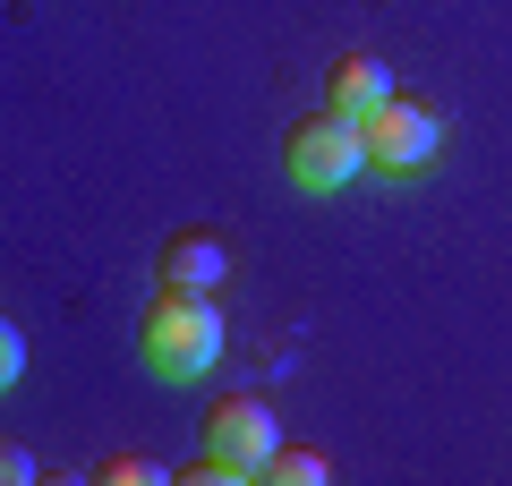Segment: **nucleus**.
Listing matches in <instances>:
<instances>
[{
    "instance_id": "obj_1",
    "label": "nucleus",
    "mask_w": 512,
    "mask_h": 486,
    "mask_svg": "<svg viewBox=\"0 0 512 486\" xmlns=\"http://www.w3.org/2000/svg\"><path fill=\"white\" fill-rule=\"evenodd\" d=\"M137 350H146V367H154V376H171V384L205 376V367L222 359V316H214V299H205V290H163V299L146 307Z\"/></svg>"
},
{
    "instance_id": "obj_2",
    "label": "nucleus",
    "mask_w": 512,
    "mask_h": 486,
    "mask_svg": "<svg viewBox=\"0 0 512 486\" xmlns=\"http://www.w3.org/2000/svg\"><path fill=\"white\" fill-rule=\"evenodd\" d=\"M282 162H291V180L308 188V197H325V188H342V180H359V171H367V137H359L350 111L325 103V111H308V120L291 128Z\"/></svg>"
},
{
    "instance_id": "obj_3",
    "label": "nucleus",
    "mask_w": 512,
    "mask_h": 486,
    "mask_svg": "<svg viewBox=\"0 0 512 486\" xmlns=\"http://www.w3.org/2000/svg\"><path fill=\"white\" fill-rule=\"evenodd\" d=\"M359 137H367V171H427L444 128H436V111H427V103L384 94V103L359 120Z\"/></svg>"
},
{
    "instance_id": "obj_4",
    "label": "nucleus",
    "mask_w": 512,
    "mask_h": 486,
    "mask_svg": "<svg viewBox=\"0 0 512 486\" xmlns=\"http://www.w3.org/2000/svg\"><path fill=\"white\" fill-rule=\"evenodd\" d=\"M274 444H282V427H274V410H265L256 393H231V401H214V418H205V452H222V461H239V469L256 478Z\"/></svg>"
},
{
    "instance_id": "obj_5",
    "label": "nucleus",
    "mask_w": 512,
    "mask_h": 486,
    "mask_svg": "<svg viewBox=\"0 0 512 486\" xmlns=\"http://www.w3.org/2000/svg\"><path fill=\"white\" fill-rule=\"evenodd\" d=\"M384 94H393V69H384L376 52H342V60L325 69V103H333V111H350V120H367Z\"/></svg>"
},
{
    "instance_id": "obj_6",
    "label": "nucleus",
    "mask_w": 512,
    "mask_h": 486,
    "mask_svg": "<svg viewBox=\"0 0 512 486\" xmlns=\"http://www.w3.org/2000/svg\"><path fill=\"white\" fill-rule=\"evenodd\" d=\"M222 273H231V248L214 231H180L163 248V290H214Z\"/></svg>"
},
{
    "instance_id": "obj_7",
    "label": "nucleus",
    "mask_w": 512,
    "mask_h": 486,
    "mask_svg": "<svg viewBox=\"0 0 512 486\" xmlns=\"http://www.w3.org/2000/svg\"><path fill=\"white\" fill-rule=\"evenodd\" d=\"M256 478H265V486H316V478H333V461H325V452H291V444H274Z\"/></svg>"
},
{
    "instance_id": "obj_8",
    "label": "nucleus",
    "mask_w": 512,
    "mask_h": 486,
    "mask_svg": "<svg viewBox=\"0 0 512 486\" xmlns=\"http://www.w3.org/2000/svg\"><path fill=\"white\" fill-rule=\"evenodd\" d=\"M94 478H103V486H163L171 469L146 461V452H103V461H94Z\"/></svg>"
},
{
    "instance_id": "obj_9",
    "label": "nucleus",
    "mask_w": 512,
    "mask_h": 486,
    "mask_svg": "<svg viewBox=\"0 0 512 486\" xmlns=\"http://www.w3.org/2000/svg\"><path fill=\"white\" fill-rule=\"evenodd\" d=\"M180 478H188V486H248V469H239V461H222V452H197V461H188Z\"/></svg>"
},
{
    "instance_id": "obj_10",
    "label": "nucleus",
    "mask_w": 512,
    "mask_h": 486,
    "mask_svg": "<svg viewBox=\"0 0 512 486\" xmlns=\"http://www.w3.org/2000/svg\"><path fill=\"white\" fill-rule=\"evenodd\" d=\"M0 486H35V452L0 435Z\"/></svg>"
},
{
    "instance_id": "obj_11",
    "label": "nucleus",
    "mask_w": 512,
    "mask_h": 486,
    "mask_svg": "<svg viewBox=\"0 0 512 486\" xmlns=\"http://www.w3.org/2000/svg\"><path fill=\"white\" fill-rule=\"evenodd\" d=\"M18 367H26V342H18V324L0 316V393H9V384H18Z\"/></svg>"
}]
</instances>
